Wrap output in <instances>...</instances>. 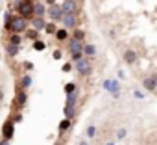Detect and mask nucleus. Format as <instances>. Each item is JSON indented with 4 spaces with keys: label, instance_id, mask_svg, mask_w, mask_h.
I'll return each instance as SVG.
<instances>
[{
    "label": "nucleus",
    "instance_id": "obj_15",
    "mask_svg": "<svg viewBox=\"0 0 157 145\" xmlns=\"http://www.w3.org/2000/svg\"><path fill=\"white\" fill-rule=\"evenodd\" d=\"M54 37H56L57 41H67V39H68V30H67V28H59Z\"/></svg>",
    "mask_w": 157,
    "mask_h": 145
},
{
    "label": "nucleus",
    "instance_id": "obj_27",
    "mask_svg": "<svg viewBox=\"0 0 157 145\" xmlns=\"http://www.w3.org/2000/svg\"><path fill=\"white\" fill-rule=\"evenodd\" d=\"M85 134H87V138H94L96 136V126L94 125H89L87 130H85Z\"/></svg>",
    "mask_w": 157,
    "mask_h": 145
},
{
    "label": "nucleus",
    "instance_id": "obj_37",
    "mask_svg": "<svg viewBox=\"0 0 157 145\" xmlns=\"http://www.w3.org/2000/svg\"><path fill=\"white\" fill-rule=\"evenodd\" d=\"M0 145H10V141L8 139H2V141H0Z\"/></svg>",
    "mask_w": 157,
    "mask_h": 145
},
{
    "label": "nucleus",
    "instance_id": "obj_8",
    "mask_svg": "<svg viewBox=\"0 0 157 145\" xmlns=\"http://www.w3.org/2000/svg\"><path fill=\"white\" fill-rule=\"evenodd\" d=\"M83 48H85L83 41H76V39H70V41H68V50H70V54L83 52Z\"/></svg>",
    "mask_w": 157,
    "mask_h": 145
},
{
    "label": "nucleus",
    "instance_id": "obj_26",
    "mask_svg": "<svg viewBox=\"0 0 157 145\" xmlns=\"http://www.w3.org/2000/svg\"><path fill=\"white\" fill-rule=\"evenodd\" d=\"M78 89H76V84H72V82H68V84H65V93L67 95H70V93H76Z\"/></svg>",
    "mask_w": 157,
    "mask_h": 145
},
{
    "label": "nucleus",
    "instance_id": "obj_34",
    "mask_svg": "<svg viewBox=\"0 0 157 145\" xmlns=\"http://www.w3.org/2000/svg\"><path fill=\"white\" fill-rule=\"evenodd\" d=\"M24 67L30 71V69H33V63H32V61H24Z\"/></svg>",
    "mask_w": 157,
    "mask_h": 145
},
{
    "label": "nucleus",
    "instance_id": "obj_11",
    "mask_svg": "<svg viewBox=\"0 0 157 145\" xmlns=\"http://www.w3.org/2000/svg\"><path fill=\"white\" fill-rule=\"evenodd\" d=\"M142 86H144L146 91H155V89H157V80L153 78V75H150L148 78L142 80Z\"/></svg>",
    "mask_w": 157,
    "mask_h": 145
},
{
    "label": "nucleus",
    "instance_id": "obj_7",
    "mask_svg": "<svg viewBox=\"0 0 157 145\" xmlns=\"http://www.w3.org/2000/svg\"><path fill=\"white\" fill-rule=\"evenodd\" d=\"M13 126H15V123H13L11 119H8V121L4 123V126H2V136H4V139L11 141V138H13Z\"/></svg>",
    "mask_w": 157,
    "mask_h": 145
},
{
    "label": "nucleus",
    "instance_id": "obj_1",
    "mask_svg": "<svg viewBox=\"0 0 157 145\" xmlns=\"http://www.w3.org/2000/svg\"><path fill=\"white\" fill-rule=\"evenodd\" d=\"M33 6H35V2H32V0H22V2L17 4V11H19L21 17L30 19V17H35V13H33Z\"/></svg>",
    "mask_w": 157,
    "mask_h": 145
},
{
    "label": "nucleus",
    "instance_id": "obj_24",
    "mask_svg": "<svg viewBox=\"0 0 157 145\" xmlns=\"http://www.w3.org/2000/svg\"><path fill=\"white\" fill-rule=\"evenodd\" d=\"M24 34H26V37L33 39V41H39V32H37V30H33V28H32V30H26Z\"/></svg>",
    "mask_w": 157,
    "mask_h": 145
},
{
    "label": "nucleus",
    "instance_id": "obj_30",
    "mask_svg": "<svg viewBox=\"0 0 157 145\" xmlns=\"http://www.w3.org/2000/svg\"><path fill=\"white\" fill-rule=\"evenodd\" d=\"M133 97H135V99H139V101H142V99H146V93H144V91H140V89H135V91H133Z\"/></svg>",
    "mask_w": 157,
    "mask_h": 145
},
{
    "label": "nucleus",
    "instance_id": "obj_4",
    "mask_svg": "<svg viewBox=\"0 0 157 145\" xmlns=\"http://www.w3.org/2000/svg\"><path fill=\"white\" fill-rule=\"evenodd\" d=\"M26 28H28V23H26V19L24 17H13V23H11V26H10V32L11 34H21V32H26Z\"/></svg>",
    "mask_w": 157,
    "mask_h": 145
},
{
    "label": "nucleus",
    "instance_id": "obj_3",
    "mask_svg": "<svg viewBox=\"0 0 157 145\" xmlns=\"http://www.w3.org/2000/svg\"><path fill=\"white\" fill-rule=\"evenodd\" d=\"M76 71L80 72L82 77H89L93 72V65H91V60L89 58H83L80 61H76Z\"/></svg>",
    "mask_w": 157,
    "mask_h": 145
},
{
    "label": "nucleus",
    "instance_id": "obj_2",
    "mask_svg": "<svg viewBox=\"0 0 157 145\" xmlns=\"http://www.w3.org/2000/svg\"><path fill=\"white\" fill-rule=\"evenodd\" d=\"M104 89H105L107 93H111L115 99L120 97V82H118L117 78H107V80H104Z\"/></svg>",
    "mask_w": 157,
    "mask_h": 145
},
{
    "label": "nucleus",
    "instance_id": "obj_6",
    "mask_svg": "<svg viewBox=\"0 0 157 145\" xmlns=\"http://www.w3.org/2000/svg\"><path fill=\"white\" fill-rule=\"evenodd\" d=\"M61 10L65 15H76L78 11V2L76 0H65V2L61 4Z\"/></svg>",
    "mask_w": 157,
    "mask_h": 145
},
{
    "label": "nucleus",
    "instance_id": "obj_40",
    "mask_svg": "<svg viewBox=\"0 0 157 145\" xmlns=\"http://www.w3.org/2000/svg\"><path fill=\"white\" fill-rule=\"evenodd\" d=\"M105 145H117V143H113V141H107V143H105Z\"/></svg>",
    "mask_w": 157,
    "mask_h": 145
},
{
    "label": "nucleus",
    "instance_id": "obj_25",
    "mask_svg": "<svg viewBox=\"0 0 157 145\" xmlns=\"http://www.w3.org/2000/svg\"><path fill=\"white\" fill-rule=\"evenodd\" d=\"M44 32H46V34H50V35H56V32H57L56 23H48V24H46V28H44Z\"/></svg>",
    "mask_w": 157,
    "mask_h": 145
},
{
    "label": "nucleus",
    "instance_id": "obj_20",
    "mask_svg": "<svg viewBox=\"0 0 157 145\" xmlns=\"http://www.w3.org/2000/svg\"><path fill=\"white\" fill-rule=\"evenodd\" d=\"M21 41H22L21 34H11V35H10V45H17V47H21Z\"/></svg>",
    "mask_w": 157,
    "mask_h": 145
},
{
    "label": "nucleus",
    "instance_id": "obj_10",
    "mask_svg": "<svg viewBox=\"0 0 157 145\" xmlns=\"http://www.w3.org/2000/svg\"><path fill=\"white\" fill-rule=\"evenodd\" d=\"M61 23H63V26H65L67 30H68V28H76V26H78V19H76V15H63Z\"/></svg>",
    "mask_w": 157,
    "mask_h": 145
},
{
    "label": "nucleus",
    "instance_id": "obj_17",
    "mask_svg": "<svg viewBox=\"0 0 157 145\" xmlns=\"http://www.w3.org/2000/svg\"><path fill=\"white\" fill-rule=\"evenodd\" d=\"M72 39H76V41H83V39H85V32L80 30V28H76V30L72 32Z\"/></svg>",
    "mask_w": 157,
    "mask_h": 145
},
{
    "label": "nucleus",
    "instance_id": "obj_35",
    "mask_svg": "<svg viewBox=\"0 0 157 145\" xmlns=\"http://www.w3.org/2000/svg\"><path fill=\"white\" fill-rule=\"evenodd\" d=\"M118 78H120V80H122V78H126V72H124L122 69H118Z\"/></svg>",
    "mask_w": 157,
    "mask_h": 145
},
{
    "label": "nucleus",
    "instance_id": "obj_32",
    "mask_svg": "<svg viewBox=\"0 0 157 145\" xmlns=\"http://www.w3.org/2000/svg\"><path fill=\"white\" fill-rule=\"evenodd\" d=\"M61 69H63L65 72H68V71H72V65H70V63H65V65H63Z\"/></svg>",
    "mask_w": 157,
    "mask_h": 145
},
{
    "label": "nucleus",
    "instance_id": "obj_41",
    "mask_svg": "<svg viewBox=\"0 0 157 145\" xmlns=\"http://www.w3.org/2000/svg\"><path fill=\"white\" fill-rule=\"evenodd\" d=\"M15 2H17V4H19V2H22V0H15Z\"/></svg>",
    "mask_w": 157,
    "mask_h": 145
},
{
    "label": "nucleus",
    "instance_id": "obj_28",
    "mask_svg": "<svg viewBox=\"0 0 157 145\" xmlns=\"http://www.w3.org/2000/svg\"><path fill=\"white\" fill-rule=\"evenodd\" d=\"M126 136H128V130L126 128H118L117 130V139H126Z\"/></svg>",
    "mask_w": 157,
    "mask_h": 145
},
{
    "label": "nucleus",
    "instance_id": "obj_29",
    "mask_svg": "<svg viewBox=\"0 0 157 145\" xmlns=\"http://www.w3.org/2000/svg\"><path fill=\"white\" fill-rule=\"evenodd\" d=\"M44 47H46V45H44L43 41H33V48H35L37 52H41V50H44Z\"/></svg>",
    "mask_w": 157,
    "mask_h": 145
},
{
    "label": "nucleus",
    "instance_id": "obj_19",
    "mask_svg": "<svg viewBox=\"0 0 157 145\" xmlns=\"http://www.w3.org/2000/svg\"><path fill=\"white\" fill-rule=\"evenodd\" d=\"M70 125H72V121L65 117V119H63V121L59 123V132H61V134H63V132H67V130L70 128Z\"/></svg>",
    "mask_w": 157,
    "mask_h": 145
},
{
    "label": "nucleus",
    "instance_id": "obj_23",
    "mask_svg": "<svg viewBox=\"0 0 157 145\" xmlns=\"http://www.w3.org/2000/svg\"><path fill=\"white\" fill-rule=\"evenodd\" d=\"M76 101H78V91L67 95V106H76Z\"/></svg>",
    "mask_w": 157,
    "mask_h": 145
},
{
    "label": "nucleus",
    "instance_id": "obj_16",
    "mask_svg": "<svg viewBox=\"0 0 157 145\" xmlns=\"http://www.w3.org/2000/svg\"><path fill=\"white\" fill-rule=\"evenodd\" d=\"M83 54L87 56V58H93V56H96V47L94 45H85V48H83Z\"/></svg>",
    "mask_w": 157,
    "mask_h": 145
},
{
    "label": "nucleus",
    "instance_id": "obj_21",
    "mask_svg": "<svg viewBox=\"0 0 157 145\" xmlns=\"http://www.w3.org/2000/svg\"><path fill=\"white\" fill-rule=\"evenodd\" d=\"M74 115H76V108H74V106H67V104H65V117L72 121V117H74Z\"/></svg>",
    "mask_w": 157,
    "mask_h": 145
},
{
    "label": "nucleus",
    "instance_id": "obj_12",
    "mask_svg": "<svg viewBox=\"0 0 157 145\" xmlns=\"http://www.w3.org/2000/svg\"><path fill=\"white\" fill-rule=\"evenodd\" d=\"M46 24H48V23L44 21V17H33V19H32V26H33V30H37V32L44 30Z\"/></svg>",
    "mask_w": 157,
    "mask_h": 145
},
{
    "label": "nucleus",
    "instance_id": "obj_13",
    "mask_svg": "<svg viewBox=\"0 0 157 145\" xmlns=\"http://www.w3.org/2000/svg\"><path fill=\"white\" fill-rule=\"evenodd\" d=\"M33 13H35V17H44V15L48 13V10H46V6H44L43 2H35V6H33Z\"/></svg>",
    "mask_w": 157,
    "mask_h": 145
},
{
    "label": "nucleus",
    "instance_id": "obj_33",
    "mask_svg": "<svg viewBox=\"0 0 157 145\" xmlns=\"http://www.w3.org/2000/svg\"><path fill=\"white\" fill-rule=\"evenodd\" d=\"M61 56H63V54H61V50H54V58H56V60H59Z\"/></svg>",
    "mask_w": 157,
    "mask_h": 145
},
{
    "label": "nucleus",
    "instance_id": "obj_39",
    "mask_svg": "<svg viewBox=\"0 0 157 145\" xmlns=\"http://www.w3.org/2000/svg\"><path fill=\"white\" fill-rule=\"evenodd\" d=\"M2 99H4V91H2V89H0V101H2Z\"/></svg>",
    "mask_w": 157,
    "mask_h": 145
},
{
    "label": "nucleus",
    "instance_id": "obj_9",
    "mask_svg": "<svg viewBox=\"0 0 157 145\" xmlns=\"http://www.w3.org/2000/svg\"><path fill=\"white\" fill-rule=\"evenodd\" d=\"M26 101H28V95H26V89H22V88H19V89H17V99H15V106H17V108H22V106L26 104Z\"/></svg>",
    "mask_w": 157,
    "mask_h": 145
},
{
    "label": "nucleus",
    "instance_id": "obj_31",
    "mask_svg": "<svg viewBox=\"0 0 157 145\" xmlns=\"http://www.w3.org/2000/svg\"><path fill=\"white\" fill-rule=\"evenodd\" d=\"M10 119H11L13 123H19V121L22 119V115H21V114H17V115H13V117H10Z\"/></svg>",
    "mask_w": 157,
    "mask_h": 145
},
{
    "label": "nucleus",
    "instance_id": "obj_18",
    "mask_svg": "<svg viewBox=\"0 0 157 145\" xmlns=\"http://www.w3.org/2000/svg\"><path fill=\"white\" fill-rule=\"evenodd\" d=\"M30 86H32V77H30V75H24V77L21 78V88H22V89H28Z\"/></svg>",
    "mask_w": 157,
    "mask_h": 145
},
{
    "label": "nucleus",
    "instance_id": "obj_36",
    "mask_svg": "<svg viewBox=\"0 0 157 145\" xmlns=\"http://www.w3.org/2000/svg\"><path fill=\"white\" fill-rule=\"evenodd\" d=\"M46 4H50V6H56V0H46Z\"/></svg>",
    "mask_w": 157,
    "mask_h": 145
},
{
    "label": "nucleus",
    "instance_id": "obj_14",
    "mask_svg": "<svg viewBox=\"0 0 157 145\" xmlns=\"http://www.w3.org/2000/svg\"><path fill=\"white\" fill-rule=\"evenodd\" d=\"M124 61H126V63H135V61H137V52L131 50V48H128V50L124 52Z\"/></svg>",
    "mask_w": 157,
    "mask_h": 145
},
{
    "label": "nucleus",
    "instance_id": "obj_42",
    "mask_svg": "<svg viewBox=\"0 0 157 145\" xmlns=\"http://www.w3.org/2000/svg\"><path fill=\"white\" fill-rule=\"evenodd\" d=\"M56 145H61V143H56Z\"/></svg>",
    "mask_w": 157,
    "mask_h": 145
},
{
    "label": "nucleus",
    "instance_id": "obj_38",
    "mask_svg": "<svg viewBox=\"0 0 157 145\" xmlns=\"http://www.w3.org/2000/svg\"><path fill=\"white\" fill-rule=\"evenodd\" d=\"M78 145H89V143H87V141H85V139H82V141H80V143H78Z\"/></svg>",
    "mask_w": 157,
    "mask_h": 145
},
{
    "label": "nucleus",
    "instance_id": "obj_22",
    "mask_svg": "<svg viewBox=\"0 0 157 145\" xmlns=\"http://www.w3.org/2000/svg\"><path fill=\"white\" fill-rule=\"evenodd\" d=\"M19 50H21V47H17V45H8V48H6L8 56H17Z\"/></svg>",
    "mask_w": 157,
    "mask_h": 145
},
{
    "label": "nucleus",
    "instance_id": "obj_5",
    "mask_svg": "<svg viewBox=\"0 0 157 145\" xmlns=\"http://www.w3.org/2000/svg\"><path fill=\"white\" fill-rule=\"evenodd\" d=\"M46 15H48V19H50L52 23H57V21H61V19H63V15H65V13H63L61 6H57V4H56V6H50V8H48V13H46Z\"/></svg>",
    "mask_w": 157,
    "mask_h": 145
}]
</instances>
